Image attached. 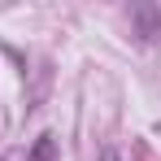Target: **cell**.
<instances>
[{"mask_svg": "<svg viewBox=\"0 0 161 161\" xmlns=\"http://www.w3.org/2000/svg\"><path fill=\"white\" fill-rule=\"evenodd\" d=\"M100 161H118V153H113V148H105V153H100Z\"/></svg>", "mask_w": 161, "mask_h": 161, "instance_id": "7a4b0ae2", "label": "cell"}, {"mask_svg": "<svg viewBox=\"0 0 161 161\" xmlns=\"http://www.w3.org/2000/svg\"><path fill=\"white\" fill-rule=\"evenodd\" d=\"M48 153H53V144H48V135L35 144V161H48Z\"/></svg>", "mask_w": 161, "mask_h": 161, "instance_id": "6da1fadb", "label": "cell"}]
</instances>
